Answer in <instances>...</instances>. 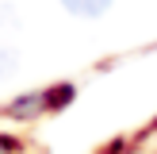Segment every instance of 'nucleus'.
<instances>
[{"mask_svg":"<svg viewBox=\"0 0 157 154\" xmlns=\"http://www.w3.org/2000/svg\"><path fill=\"white\" fill-rule=\"evenodd\" d=\"M111 4L115 0H61V8L77 19H100V15L111 12Z\"/></svg>","mask_w":157,"mask_h":154,"instance_id":"nucleus-1","label":"nucleus"},{"mask_svg":"<svg viewBox=\"0 0 157 154\" xmlns=\"http://www.w3.org/2000/svg\"><path fill=\"white\" fill-rule=\"evenodd\" d=\"M15 69H19V50L15 46H0V81L12 77Z\"/></svg>","mask_w":157,"mask_h":154,"instance_id":"nucleus-2","label":"nucleus"},{"mask_svg":"<svg viewBox=\"0 0 157 154\" xmlns=\"http://www.w3.org/2000/svg\"><path fill=\"white\" fill-rule=\"evenodd\" d=\"M8 19H15V15H12V8H8V4H0V23H8Z\"/></svg>","mask_w":157,"mask_h":154,"instance_id":"nucleus-3","label":"nucleus"}]
</instances>
